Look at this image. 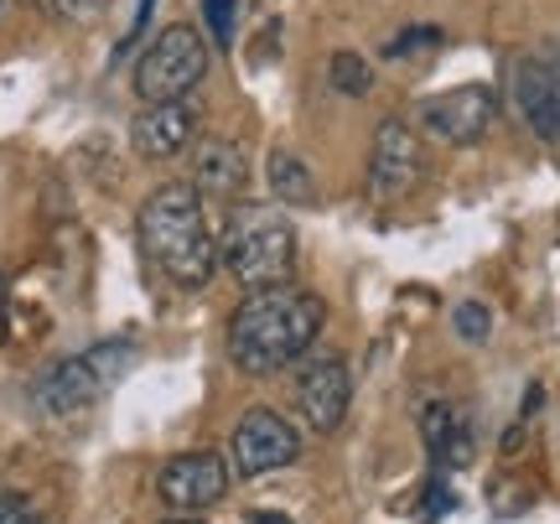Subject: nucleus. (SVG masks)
I'll use <instances>...</instances> for the list:
<instances>
[{
    "instance_id": "nucleus-14",
    "label": "nucleus",
    "mask_w": 560,
    "mask_h": 524,
    "mask_svg": "<svg viewBox=\"0 0 560 524\" xmlns=\"http://www.w3.org/2000/svg\"><path fill=\"white\" fill-rule=\"evenodd\" d=\"M420 436H425V446H431V463H436V473L472 463V426L462 421L457 405H446V400L425 405V410H420Z\"/></svg>"
},
{
    "instance_id": "nucleus-3",
    "label": "nucleus",
    "mask_w": 560,
    "mask_h": 524,
    "mask_svg": "<svg viewBox=\"0 0 560 524\" xmlns=\"http://www.w3.org/2000/svg\"><path fill=\"white\" fill-rule=\"evenodd\" d=\"M219 260L244 291L285 286L296 276V223L276 202H240V208H229Z\"/></svg>"
},
{
    "instance_id": "nucleus-16",
    "label": "nucleus",
    "mask_w": 560,
    "mask_h": 524,
    "mask_svg": "<svg viewBox=\"0 0 560 524\" xmlns=\"http://www.w3.org/2000/svg\"><path fill=\"white\" fill-rule=\"evenodd\" d=\"M332 89H338V94H353V100H363V94L374 89L369 62H363L359 53H338V58H332Z\"/></svg>"
},
{
    "instance_id": "nucleus-23",
    "label": "nucleus",
    "mask_w": 560,
    "mask_h": 524,
    "mask_svg": "<svg viewBox=\"0 0 560 524\" xmlns=\"http://www.w3.org/2000/svg\"><path fill=\"white\" fill-rule=\"evenodd\" d=\"M249 524H291V520H285V514H265V509H255V514H249Z\"/></svg>"
},
{
    "instance_id": "nucleus-20",
    "label": "nucleus",
    "mask_w": 560,
    "mask_h": 524,
    "mask_svg": "<svg viewBox=\"0 0 560 524\" xmlns=\"http://www.w3.org/2000/svg\"><path fill=\"white\" fill-rule=\"evenodd\" d=\"M0 524H42L37 504L21 499V493H0Z\"/></svg>"
},
{
    "instance_id": "nucleus-7",
    "label": "nucleus",
    "mask_w": 560,
    "mask_h": 524,
    "mask_svg": "<svg viewBox=\"0 0 560 524\" xmlns=\"http://www.w3.org/2000/svg\"><path fill=\"white\" fill-rule=\"evenodd\" d=\"M493 115H499V94L488 83H457L446 94L420 100V125L446 145H478L493 130Z\"/></svg>"
},
{
    "instance_id": "nucleus-8",
    "label": "nucleus",
    "mask_w": 560,
    "mask_h": 524,
    "mask_svg": "<svg viewBox=\"0 0 560 524\" xmlns=\"http://www.w3.org/2000/svg\"><path fill=\"white\" fill-rule=\"evenodd\" d=\"M301 452L296 426L276 416V410H249L240 426H234V467L240 478H260V473H276V467H291Z\"/></svg>"
},
{
    "instance_id": "nucleus-24",
    "label": "nucleus",
    "mask_w": 560,
    "mask_h": 524,
    "mask_svg": "<svg viewBox=\"0 0 560 524\" xmlns=\"http://www.w3.org/2000/svg\"><path fill=\"white\" fill-rule=\"evenodd\" d=\"M0 343H5V281H0Z\"/></svg>"
},
{
    "instance_id": "nucleus-18",
    "label": "nucleus",
    "mask_w": 560,
    "mask_h": 524,
    "mask_svg": "<svg viewBox=\"0 0 560 524\" xmlns=\"http://www.w3.org/2000/svg\"><path fill=\"white\" fill-rule=\"evenodd\" d=\"M457 333L467 338V343H482L488 333H493V312L482 302H462L457 306Z\"/></svg>"
},
{
    "instance_id": "nucleus-12",
    "label": "nucleus",
    "mask_w": 560,
    "mask_h": 524,
    "mask_svg": "<svg viewBox=\"0 0 560 524\" xmlns=\"http://www.w3.org/2000/svg\"><path fill=\"white\" fill-rule=\"evenodd\" d=\"M192 130H198L192 104L187 100H161V104H145V109L136 115V125H130V145H136V156H145V162H172V156L187 151Z\"/></svg>"
},
{
    "instance_id": "nucleus-11",
    "label": "nucleus",
    "mask_w": 560,
    "mask_h": 524,
    "mask_svg": "<svg viewBox=\"0 0 560 524\" xmlns=\"http://www.w3.org/2000/svg\"><path fill=\"white\" fill-rule=\"evenodd\" d=\"M420 182V136L400 115H389L374 136V156H369V187L374 198H405Z\"/></svg>"
},
{
    "instance_id": "nucleus-4",
    "label": "nucleus",
    "mask_w": 560,
    "mask_h": 524,
    "mask_svg": "<svg viewBox=\"0 0 560 524\" xmlns=\"http://www.w3.org/2000/svg\"><path fill=\"white\" fill-rule=\"evenodd\" d=\"M202 73H208V42L187 21H177V26L156 32V42L145 47V58L136 62V94L145 104L187 100L202 83Z\"/></svg>"
},
{
    "instance_id": "nucleus-2",
    "label": "nucleus",
    "mask_w": 560,
    "mask_h": 524,
    "mask_svg": "<svg viewBox=\"0 0 560 524\" xmlns=\"http://www.w3.org/2000/svg\"><path fill=\"white\" fill-rule=\"evenodd\" d=\"M140 244L166 281L182 291H202L219 270V240L202 213V193L192 182H161L140 202Z\"/></svg>"
},
{
    "instance_id": "nucleus-1",
    "label": "nucleus",
    "mask_w": 560,
    "mask_h": 524,
    "mask_svg": "<svg viewBox=\"0 0 560 524\" xmlns=\"http://www.w3.org/2000/svg\"><path fill=\"white\" fill-rule=\"evenodd\" d=\"M322 323H327V306L306 286L285 281L270 291H249L229 317V359L244 374H276L317 343Z\"/></svg>"
},
{
    "instance_id": "nucleus-9",
    "label": "nucleus",
    "mask_w": 560,
    "mask_h": 524,
    "mask_svg": "<svg viewBox=\"0 0 560 524\" xmlns=\"http://www.w3.org/2000/svg\"><path fill=\"white\" fill-rule=\"evenodd\" d=\"M156 493L161 504H172L177 514H198L213 509L229 493V467L213 452H182L156 473Z\"/></svg>"
},
{
    "instance_id": "nucleus-17",
    "label": "nucleus",
    "mask_w": 560,
    "mask_h": 524,
    "mask_svg": "<svg viewBox=\"0 0 560 524\" xmlns=\"http://www.w3.org/2000/svg\"><path fill=\"white\" fill-rule=\"evenodd\" d=\"M202 21L219 47H234V32H240V0H202Z\"/></svg>"
},
{
    "instance_id": "nucleus-15",
    "label": "nucleus",
    "mask_w": 560,
    "mask_h": 524,
    "mask_svg": "<svg viewBox=\"0 0 560 524\" xmlns=\"http://www.w3.org/2000/svg\"><path fill=\"white\" fill-rule=\"evenodd\" d=\"M265 177H270V193H276L280 202H317V182H312L306 162L291 156V151H276L270 166H265Z\"/></svg>"
},
{
    "instance_id": "nucleus-10",
    "label": "nucleus",
    "mask_w": 560,
    "mask_h": 524,
    "mask_svg": "<svg viewBox=\"0 0 560 524\" xmlns=\"http://www.w3.org/2000/svg\"><path fill=\"white\" fill-rule=\"evenodd\" d=\"M348 400H353V374H348V363H342L338 353L312 359L306 369H301L296 410L312 431H338L342 416H348Z\"/></svg>"
},
{
    "instance_id": "nucleus-6",
    "label": "nucleus",
    "mask_w": 560,
    "mask_h": 524,
    "mask_svg": "<svg viewBox=\"0 0 560 524\" xmlns=\"http://www.w3.org/2000/svg\"><path fill=\"white\" fill-rule=\"evenodd\" d=\"M120 359L125 348H94V353H79V359H62L52 363L47 374L37 380V405L52 416V421H68V416H83L89 405L100 400L104 389L115 384V374H120Z\"/></svg>"
},
{
    "instance_id": "nucleus-21",
    "label": "nucleus",
    "mask_w": 560,
    "mask_h": 524,
    "mask_svg": "<svg viewBox=\"0 0 560 524\" xmlns=\"http://www.w3.org/2000/svg\"><path fill=\"white\" fill-rule=\"evenodd\" d=\"M47 16H58V21H79V16H89L100 0H37Z\"/></svg>"
},
{
    "instance_id": "nucleus-22",
    "label": "nucleus",
    "mask_w": 560,
    "mask_h": 524,
    "mask_svg": "<svg viewBox=\"0 0 560 524\" xmlns=\"http://www.w3.org/2000/svg\"><path fill=\"white\" fill-rule=\"evenodd\" d=\"M151 5H156V0H140V11H136V26H130V32H125V42H120V47H115V58H120L125 47H130V42H136L140 32H145V21H151Z\"/></svg>"
},
{
    "instance_id": "nucleus-5",
    "label": "nucleus",
    "mask_w": 560,
    "mask_h": 524,
    "mask_svg": "<svg viewBox=\"0 0 560 524\" xmlns=\"http://www.w3.org/2000/svg\"><path fill=\"white\" fill-rule=\"evenodd\" d=\"M509 100H514L520 120L540 141H560V37L529 42L514 58V68H509Z\"/></svg>"
},
{
    "instance_id": "nucleus-19",
    "label": "nucleus",
    "mask_w": 560,
    "mask_h": 524,
    "mask_svg": "<svg viewBox=\"0 0 560 524\" xmlns=\"http://www.w3.org/2000/svg\"><path fill=\"white\" fill-rule=\"evenodd\" d=\"M436 42H441V26H410V32L395 37L384 53H389V58H405V53H416V47H436Z\"/></svg>"
},
{
    "instance_id": "nucleus-25",
    "label": "nucleus",
    "mask_w": 560,
    "mask_h": 524,
    "mask_svg": "<svg viewBox=\"0 0 560 524\" xmlns=\"http://www.w3.org/2000/svg\"><path fill=\"white\" fill-rule=\"evenodd\" d=\"M166 524H202L198 514H177V520H166Z\"/></svg>"
},
{
    "instance_id": "nucleus-13",
    "label": "nucleus",
    "mask_w": 560,
    "mask_h": 524,
    "mask_svg": "<svg viewBox=\"0 0 560 524\" xmlns=\"http://www.w3.org/2000/svg\"><path fill=\"white\" fill-rule=\"evenodd\" d=\"M244 182H249V162H244V151L234 141H219V136H208L198 141L192 151V187H198L202 198H240Z\"/></svg>"
}]
</instances>
